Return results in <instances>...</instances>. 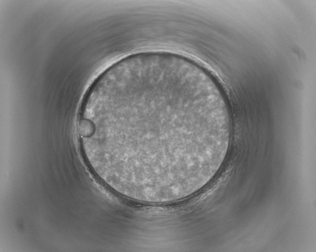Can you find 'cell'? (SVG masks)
<instances>
[{
  "label": "cell",
  "mask_w": 316,
  "mask_h": 252,
  "mask_svg": "<svg viewBox=\"0 0 316 252\" xmlns=\"http://www.w3.org/2000/svg\"><path fill=\"white\" fill-rule=\"evenodd\" d=\"M78 130L102 178L146 202L190 196L222 166L232 122L220 90L193 73L156 66L128 72L84 105Z\"/></svg>",
  "instance_id": "1"
}]
</instances>
